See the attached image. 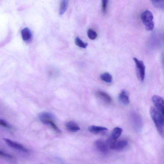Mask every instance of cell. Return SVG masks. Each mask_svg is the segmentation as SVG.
I'll return each mask as SVG.
<instances>
[{
	"mask_svg": "<svg viewBox=\"0 0 164 164\" xmlns=\"http://www.w3.org/2000/svg\"><path fill=\"white\" fill-rule=\"evenodd\" d=\"M150 113L152 120L159 133L161 135H163L164 117L155 107H152L150 109Z\"/></svg>",
	"mask_w": 164,
	"mask_h": 164,
	"instance_id": "cell-1",
	"label": "cell"
},
{
	"mask_svg": "<svg viewBox=\"0 0 164 164\" xmlns=\"http://www.w3.org/2000/svg\"><path fill=\"white\" fill-rule=\"evenodd\" d=\"M140 17L146 29L149 31L152 30L154 27V23L152 13L148 10H146L141 13Z\"/></svg>",
	"mask_w": 164,
	"mask_h": 164,
	"instance_id": "cell-2",
	"label": "cell"
},
{
	"mask_svg": "<svg viewBox=\"0 0 164 164\" xmlns=\"http://www.w3.org/2000/svg\"><path fill=\"white\" fill-rule=\"evenodd\" d=\"M136 64V72L139 80L143 82L144 80L145 75V66L143 62L136 57L133 58Z\"/></svg>",
	"mask_w": 164,
	"mask_h": 164,
	"instance_id": "cell-3",
	"label": "cell"
},
{
	"mask_svg": "<svg viewBox=\"0 0 164 164\" xmlns=\"http://www.w3.org/2000/svg\"><path fill=\"white\" fill-rule=\"evenodd\" d=\"M155 108L164 117V99L161 97L154 95L152 98Z\"/></svg>",
	"mask_w": 164,
	"mask_h": 164,
	"instance_id": "cell-4",
	"label": "cell"
},
{
	"mask_svg": "<svg viewBox=\"0 0 164 164\" xmlns=\"http://www.w3.org/2000/svg\"><path fill=\"white\" fill-rule=\"evenodd\" d=\"M132 121L135 130L137 132L141 131L143 127V122L140 116L137 113H133L132 115Z\"/></svg>",
	"mask_w": 164,
	"mask_h": 164,
	"instance_id": "cell-5",
	"label": "cell"
},
{
	"mask_svg": "<svg viewBox=\"0 0 164 164\" xmlns=\"http://www.w3.org/2000/svg\"><path fill=\"white\" fill-rule=\"evenodd\" d=\"M3 140L8 146L14 150L24 153H29L27 149L20 144L8 139L4 138Z\"/></svg>",
	"mask_w": 164,
	"mask_h": 164,
	"instance_id": "cell-6",
	"label": "cell"
},
{
	"mask_svg": "<svg viewBox=\"0 0 164 164\" xmlns=\"http://www.w3.org/2000/svg\"><path fill=\"white\" fill-rule=\"evenodd\" d=\"M128 142L125 140L114 141L109 145L111 150L116 151L121 150L125 149L128 145Z\"/></svg>",
	"mask_w": 164,
	"mask_h": 164,
	"instance_id": "cell-7",
	"label": "cell"
},
{
	"mask_svg": "<svg viewBox=\"0 0 164 164\" xmlns=\"http://www.w3.org/2000/svg\"><path fill=\"white\" fill-rule=\"evenodd\" d=\"M95 146L97 150L103 153H106L108 150V146L106 142L99 140L95 142Z\"/></svg>",
	"mask_w": 164,
	"mask_h": 164,
	"instance_id": "cell-8",
	"label": "cell"
},
{
	"mask_svg": "<svg viewBox=\"0 0 164 164\" xmlns=\"http://www.w3.org/2000/svg\"><path fill=\"white\" fill-rule=\"evenodd\" d=\"M119 102L124 105H127L130 103V99L128 94L125 90H123L119 94L118 96Z\"/></svg>",
	"mask_w": 164,
	"mask_h": 164,
	"instance_id": "cell-9",
	"label": "cell"
},
{
	"mask_svg": "<svg viewBox=\"0 0 164 164\" xmlns=\"http://www.w3.org/2000/svg\"><path fill=\"white\" fill-rule=\"evenodd\" d=\"M88 130L91 133L97 135L105 133L108 131V129L105 127L93 125L88 127Z\"/></svg>",
	"mask_w": 164,
	"mask_h": 164,
	"instance_id": "cell-10",
	"label": "cell"
},
{
	"mask_svg": "<svg viewBox=\"0 0 164 164\" xmlns=\"http://www.w3.org/2000/svg\"><path fill=\"white\" fill-rule=\"evenodd\" d=\"M96 94L97 97L104 103L109 104L112 101L111 97L105 92L99 91L97 92Z\"/></svg>",
	"mask_w": 164,
	"mask_h": 164,
	"instance_id": "cell-11",
	"label": "cell"
},
{
	"mask_svg": "<svg viewBox=\"0 0 164 164\" xmlns=\"http://www.w3.org/2000/svg\"><path fill=\"white\" fill-rule=\"evenodd\" d=\"M66 127L67 130L72 132H76L80 130V128L77 124L73 121H69L67 123Z\"/></svg>",
	"mask_w": 164,
	"mask_h": 164,
	"instance_id": "cell-12",
	"label": "cell"
},
{
	"mask_svg": "<svg viewBox=\"0 0 164 164\" xmlns=\"http://www.w3.org/2000/svg\"><path fill=\"white\" fill-rule=\"evenodd\" d=\"M21 33L23 41L26 42L31 39L32 37V34L28 28H25L22 29Z\"/></svg>",
	"mask_w": 164,
	"mask_h": 164,
	"instance_id": "cell-13",
	"label": "cell"
},
{
	"mask_svg": "<svg viewBox=\"0 0 164 164\" xmlns=\"http://www.w3.org/2000/svg\"><path fill=\"white\" fill-rule=\"evenodd\" d=\"M39 117L41 121L43 120H54L55 116L52 113L47 112H43L40 113Z\"/></svg>",
	"mask_w": 164,
	"mask_h": 164,
	"instance_id": "cell-14",
	"label": "cell"
},
{
	"mask_svg": "<svg viewBox=\"0 0 164 164\" xmlns=\"http://www.w3.org/2000/svg\"><path fill=\"white\" fill-rule=\"evenodd\" d=\"M41 121L44 124L49 125L56 132L60 134H61L62 133L61 131L58 128L52 120H43Z\"/></svg>",
	"mask_w": 164,
	"mask_h": 164,
	"instance_id": "cell-15",
	"label": "cell"
},
{
	"mask_svg": "<svg viewBox=\"0 0 164 164\" xmlns=\"http://www.w3.org/2000/svg\"><path fill=\"white\" fill-rule=\"evenodd\" d=\"M122 132V129L119 127H116L113 129L111 137L113 140L116 141L117 139L121 135Z\"/></svg>",
	"mask_w": 164,
	"mask_h": 164,
	"instance_id": "cell-16",
	"label": "cell"
},
{
	"mask_svg": "<svg viewBox=\"0 0 164 164\" xmlns=\"http://www.w3.org/2000/svg\"><path fill=\"white\" fill-rule=\"evenodd\" d=\"M68 5V0H61L59 9V13L60 15H62L66 12Z\"/></svg>",
	"mask_w": 164,
	"mask_h": 164,
	"instance_id": "cell-17",
	"label": "cell"
},
{
	"mask_svg": "<svg viewBox=\"0 0 164 164\" xmlns=\"http://www.w3.org/2000/svg\"><path fill=\"white\" fill-rule=\"evenodd\" d=\"M101 78L104 82L110 83L112 81L113 78L111 74L108 73H105L101 74Z\"/></svg>",
	"mask_w": 164,
	"mask_h": 164,
	"instance_id": "cell-18",
	"label": "cell"
},
{
	"mask_svg": "<svg viewBox=\"0 0 164 164\" xmlns=\"http://www.w3.org/2000/svg\"><path fill=\"white\" fill-rule=\"evenodd\" d=\"M154 6L156 8L164 9V0H151Z\"/></svg>",
	"mask_w": 164,
	"mask_h": 164,
	"instance_id": "cell-19",
	"label": "cell"
},
{
	"mask_svg": "<svg viewBox=\"0 0 164 164\" xmlns=\"http://www.w3.org/2000/svg\"><path fill=\"white\" fill-rule=\"evenodd\" d=\"M87 35L89 39L93 40L95 39L97 37V32L92 29H89L87 31Z\"/></svg>",
	"mask_w": 164,
	"mask_h": 164,
	"instance_id": "cell-20",
	"label": "cell"
},
{
	"mask_svg": "<svg viewBox=\"0 0 164 164\" xmlns=\"http://www.w3.org/2000/svg\"><path fill=\"white\" fill-rule=\"evenodd\" d=\"M75 43L78 47L82 48H86L88 45L87 43L83 42L79 37H77L75 39Z\"/></svg>",
	"mask_w": 164,
	"mask_h": 164,
	"instance_id": "cell-21",
	"label": "cell"
},
{
	"mask_svg": "<svg viewBox=\"0 0 164 164\" xmlns=\"http://www.w3.org/2000/svg\"><path fill=\"white\" fill-rule=\"evenodd\" d=\"M102 11L104 14L106 13L109 0H101Z\"/></svg>",
	"mask_w": 164,
	"mask_h": 164,
	"instance_id": "cell-22",
	"label": "cell"
},
{
	"mask_svg": "<svg viewBox=\"0 0 164 164\" xmlns=\"http://www.w3.org/2000/svg\"><path fill=\"white\" fill-rule=\"evenodd\" d=\"M0 124L1 125L8 128H11L12 126L9 125L7 122L6 121H5L3 119H1L0 120Z\"/></svg>",
	"mask_w": 164,
	"mask_h": 164,
	"instance_id": "cell-23",
	"label": "cell"
},
{
	"mask_svg": "<svg viewBox=\"0 0 164 164\" xmlns=\"http://www.w3.org/2000/svg\"><path fill=\"white\" fill-rule=\"evenodd\" d=\"M0 155H1V156H2L5 157L9 158H13V156L8 154L5 153L4 152L2 151L1 150L0 151Z\"/></svg>",
	"mask_w": 164,
	"mask_h": 164,
	"instance_id": "cell-24",
	"label": "cell"
},
{
	"mask_svg": "<svg viewBox=\"0 0 164 164\" xmlns=\"http://www.w3.org/2000/svg\"><path fill=\"white\" fill-rule=\"evenodd\" d=\"M163 135L164 136V134H163Z\"/></svg>",
	"mask_w": 164,
	"mask_h": 164,
	"instance_id": "cell-25",
	"label": "cell"
}]
</instances>
